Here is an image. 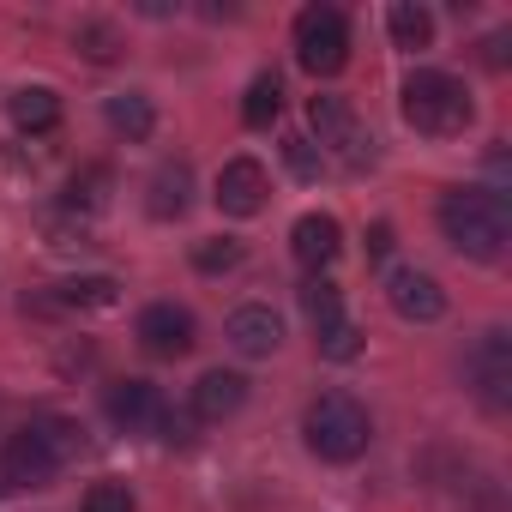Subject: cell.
<instances>
[{
  "instance_id": "1",
  "label": "cell",
  "mask_w": 512,
  "mask_h": 512,
  "mask_svg": "<svg viewBox=\"0 0 512 512\" xmlns=\"http://www.w3.org/2000/svg\"><path fill=\"white\" fill-rule=\"evenodd\" d=\"M440 229H446V241L464 253V260H500L506 235H512V217H506V199L500 193L458 187V193L440 199Z\"/></svg>"
},
{
  "instance_id": "2",
  "label": "cell",
  "mask_w": 512,
  "mask_h": 512,
  "mask_svg": "<svg viewBox=\"0 0 512 512\" xmlns=\"http://www.w3.org/2000/svg\"><path fill=\"white\" fill-rule=\"evenodd\" d=\"M73 446H79L73 422H31V428L7 434V446H0V476L13 488H49L55 470L73 458Z\"/></svg>"
},
{
  "instance_id": "3",
  "label": "cell",
  "mask_w": 512,
  "mask_h": 512,
  "mask_svg": "<svg viewBox=\"0 0 512 512\" xmlns=\"http://www.w3.org/2000/svg\"><path fill=\"white\" fill-rule=\"evenodd\" d=\"M308 446L326 458V464H350V458H362L368 452V440H374V428H368V410L350 398V392H320L314 404H308Z\"/></svg>"
},
{
  "instance_id": "4",
  "label": "cell",
  "mask_w": 512,
  "mask_h": 512,
  "mask_svg": "<svg viewBox=\"0 0 512 512\" xmlns=\"http://www.w3.org/2000/svg\"><path fill=\"white\" fill-rule=\"evenodd\" d=\"M404 121L428 139H452L470 127V91L452 73H410L404 79Z\"/></svg>"
},
{
  "instance_id": "5",
  "label": "cell",
  "mask_w": 512,
  "mask_h": 512,
  "mask_svg": "<svg viewBox=\"0 0 512 512\" xmlns=\"http://www.w3.org/2000/svg\"><path fill=\"white\" fill-rule=\"evenodd\" d=\"M296 61L314 73V79H332L344 61H350V25L338 7H308L296 19Z\"/></svg>"
},
{
  "instance_id": "6",
  "label": "cell",
  "mask_w": 512,
  "mask_h": 512,
  "mask_svg": "<svg viewBox=\"0 0 512 512\" xmlns=\"http://www.w3.org/2000/svg\"><path fill=\"white\" fill-rule=\"evenodd\" d=\"M308 121H314V133H320V145H332L350 169H362L368 163V133H362V121H356V109H350V97H332V91H320V97H308Z\"/></svg>"
},
{
  "instance_id": "7",
  "label": "cell",
  "mask_w": 512,
  "mask_h": 512,
  "mask_svg": "<svg viewBox=\"0 0 512 512\" xmlns=\"http://www.w3.org/2000/svg\"><path fill=\"white\" fill-rule=\"evenodd\" d=\"M470 386H476V398L488 410H506L512 404V344H506L500 326L476 338V350H470Z\"/></svg>"
},
{
  "instance_id": "8",
  "label": "cell",
  "mask_w": 512,
  "mask_h": 512,
  "mask_svg": "<svg viewBox=\"0 0 512 512\" xmlns=\"http://www.w3.org/2000/svg\"><path fill=\"white\" fill-rule=\"evenodd\" d=\"M266 193H272V181H266L260 157H229L217 169V211H229V217H253L266 205Z\"/></svg>"
},
{
  "instance_id": "9",
  "label": "cell",
  "mask_w": 512,
  "mask_h": 512,
  "mask_svg": "<svg viewBox=\"0 0 512 512\" xmlns=\"http://www.w3.org/2000/svg\"><path fill=\"white\" fill-rule=\"evenodd\" d=\"M139 344H145L151 356H163V362L187 356V350H193V314L175 308V302H151V308L139 314Z\"/></svg>"
},
{
  "instance_id": "10",
  "label": "cell",
  "mask_w": 512,
  "mask_h": 512,
  "mask_svg": "<svg viewBox=\"0 0 512 512\" xmlns=\"http://www.w3.org/2000/svg\"><path fill=\"white\" fill-rule=\"evenodd\" d=\"M386 296H392V308H398L404 320H416V326H428V320L446 314V290H440L428 272H410V266L386 278Z\"/></svg>"
},
{
  "instance_id": "11",
  "label": "cell",
  "mask_w": 512,
  "mask_h": 512,
  "mask_svg": "<svg viewBox=\"0 0 512 512\" xmlns=\"http://www.w3.org/2000/svg\"><path fill=\"white\" fill-rule=\"evenodd\" d=\"M229 344H235L241 356H272V350L284 344V320H278L266 302H247V308L229 314Z\"/></svg>"
},
{
  "instance_id": "12",
  "label": "cell",
  "mask_w": 512,
  "mask_h": 512,
  "mask_svg": "<svg viewBox=\"0 0 512 512\" xmlns=\"http://www.w3.org/2000/svg\"><path fill=\"white\" fill-rule=\"evenodd\" d=\"M241 404H247V380H241L235 368L199 374V386H193V416H199V422H223V416H235Z\"/></svg>"
},
{
  "instance_id": "13",
  "label": "cell",
  "mask_w": 512,
  "mask_h": 512,
  "mask_svg": "<svg viewBox=\"0 0 512 512\" xmlns=\"http://www.w3.org/2000/svg\"><path fill=\"white\" fill-rule=\"evenodd\" d=\"M109 416H115L127 434L157 428V416H163V392H157L151 380H115V386H109Z\"/></svg>"
},
{
  "instance_id": "14",
  "label": "cell",
  "mask_w": 512,
  "mask_h": 512,
  "mask_svg": "<svg viewBox=\"0 0 512 512\" xmlns=\"http://www.w3.org/2000/svg\"><path fill=\"white\" fill-rule=\"evenodd\" d=\"M290 247H296V260H302L308 272H326V266L338 260V223H332L326 211H308V217L290 229Z\"/></svg>"
},
{
  "instance_id": "15",
  "label": "cell",
  "mask_w": 512,
  "mask_h": 512,
  "mask_svg": "<svg viewBox=\"0 0 512 512\" xmlns=\"http://www.w3.org/2000/svg\"><path fill=\"white\" fill-rule=\"evenodd\" d=\"M55 121H61V97H55L49 85L13 91V127H19V133H55Z\"/></svg>"
},
{
  "instance_id": "16",
  "label": "cell",
  "mask_w": 512,
  "mask_h": 512,
  "mask_svg": "<svg viewBox=\"0 0 512 512\" xmlns=\"http://www.w3.org/2000/svg\"><path fill=\"white\" fill-rule=\"evenodd\" d=\"M193 199V169L187 163H163L151 175V217H181Z\"/></svg>"
},
{
  "instance_id": "17",
  "label": "cell",
  "mask_w": 512,
  "mask_h": 512,
  "mask_svg": "<svg viewBox=\"0 0 512 512\" xmlns=\"http://www.w3.org/2000/svg\"><path fill=\"white\" fill-rule=\"evenodd\" d=\"M109 127L121 133V139H151L157 133V109H151V97H139V91H121V97H109Z\"/></svg>"
},
{
  "instance_id": "18",
  "label": "cell",
  "mask_w": 512,
  "mask_h": 512,
  "mask_svg": "<svg viewBox=\"0 0 512 512\" xmlns=\"http://www.w3.org/2000/svg\"><path fill=\"white\" fill-rule=\"evenodd\" d=\"M278 109H284V85H278V73H260L247 85V97H241V121L247 127H272Z\"/></svg>"
},
{
  "instance_id": "19",
  "label": "cell",
  "mask_w": 512,
  "mask_h": 512,
  "mask_svg": "<svg viewBox=\"0 0 512 512\" xmlns=\"http://www.w3.org/2000/svg\"><path fill=\"white\" fill-rule=\"evenodd\" d=\"M386 25H392V43H398V49H428V43H434L428 7H410V0H398V7L386 13Z\"/></svg>"
},
{
  "instance_id": "20",
  "label": "cell",
  "mask_w": 512,
  "mask_h": 512,
  "mask_svg": "<svg viewBox=\"0 0 512 512\" xmlns=\"http://www.w3.org/2000/svg\"><path fill=\"white\" fill-rule=\"evenodd\" d=\"M121 284L115 278H73V284H55V308H115Z\"/></svg>"
},
{
  "instance_id": "21",
  "label": "cell",
  "mask_w": 512,
  "mask_h": 512,
  "mask_svg": "<svg viewBox=\"0 0 512 512\" xmlns=\"http://www.w3.org/2000/svg\"><path fill=\"white\" fill-rule=\"evenodd\" d=\"M302 308H308L314 332H326L332 320H344V296H338V284H326V278H308V284H302Z\"/></svg>"
},
{
  "instance_id": "22",
  "label": "cell",
  "mask_w": 512,
  "mask_h": 512,
  "mask_svg": "<svg viewBox=\"0 0 512 512\" xmlns=\"http://www.w3.org/2000/svg\"><path fill=\"white\" fill-rule=\"evenodd\" d=\"M193 266H199L205 278L235 272V266H241V241H229V235H205V241L193 247Z\"/></svg>"
},
{
  "instance_id": "23",
  "label": "cell",
  "mask_w": 512,
  "mask_h": 512,
  "mask_svg": "<svg viewBox=\"0 0 512 512\" xmlns=\"http://www.w3.org/2000/svg\"><path fill=\"white\" fill-rule=\"evenodd\" d=\"M73 43H79V49H85V61H97V67H109V61L121 55V31H115V25H103V19H85Z\"/></svg>"
},
{
  "instance_id": "24",
  "label": "cell",
  "mask_w": 512,
  "mask_h": 512,
  "mask_svg": "<svg viewBox=\"0 0 512 512\" xmlns=\"http://www.w3.org/2000/svg\"><path fill=\"white\" fill-rule=\"evenodd\" d=\"M320 356H326V362H356V356H362V332H356L350 320H332V326L320 332Z\"/></svg>"
},
{
  "instance_id": "25",
  "label": "cell",
  "mask_w": 512,
  "mask_h": 512,
  "mask_svg": "<svg viewBox=\"0 0 512 512\" xmlns=\"http://www.w3.org/2000/svg\"><path fill=\"white\" fill-rule=\"evenodd\" d=\"M103 187H109V169H85V175L67 181V205L73 211H97L103 205Z\"/></svg>"
},
{
  "instance_id": "26",
  "label": "cell",
  "mask_w": 512,
  "mask_h": 512,
  "mask_svg": "<svg viewBox=\"0 0 512 512\" xmlns=\"http://www.w3.org/2000/svg\"><path fill=\"white\" fill-rule=\"evenodd\" d=\"M79 512H133V494H127V482H91Z\"/></svg>"
},
{
  "instance_id": "27",
  "label": "cell",
  "mask_w": 512,
  "mask_h": 512,
  "mask_svg": "<svg viewBox=\"0 0 512 512\" xmlns=\"http://www.w3.org/2000/svg\"><path fill=\"white\" fill-rule=\"evenodd\" d=\"M284 151H290V169H296V175H320V157H314V145H308V139H290Z\"/></svg>"
},
{
  "instance_id": "28",
  "label": "cell",
  "mask_w": 512,
  "mask_h": 512,
  "mask_svg": "<svg viewBox=\"0 0 512 512\" xmlns=\"http://www.w3.org/2000/svg\"><path fill=\"white\" fill-rule=\"evenodd\" d=\"M398 247V235H392V223H374L368 229V260H386V253Z\"/></svg>"
},
{
  "instance_id": "29",
  "label": "cell",
  "mask_w": 512,
  "mask_h": 512,
  "mask_svg": "<svg viewBox=\"0 0 512 512\" xmlns=\"http://www.w3.org/2000/svg\"><path fill=\"white\" fill-rule=\"evenodd\" d=\"M482 49H488V67H500V61H506V37H488Z\"/></svg>"
}]
</instances>
